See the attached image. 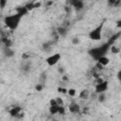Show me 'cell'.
<instances>
[{"label":"cell","instance_id":"cell-25","mask_svg":"<svg viewBox=\"0 0 121 121\" xmlns=\"http://www.w3.org/2000/svg\"><path fill=\"white\" fill-rule=\"evenodd\" d=\"M43 88H44V85H43V84H41V83H38V84L35 86V90L38 91V92H42Z\"/></svg>","mask_w":121,"mask_h":121},{"label":"cell","instance_id":"cell-12","mask_svg":"<svg viewBox=\"0 0 121 121\" xmlns=\"http://www.w3.org/2000/svg\"><path fill=\"white\" fill-rule=\"evenodd\" d=\"M78 97L80 99H86L91 95V92L89 91V89H82L79 93H78Z\"/></svg>","mask_w":121,"mask_h":121},{"label":"cell","instance_id":"cell-19","mask_svg":"<svg viewBox=\"0 0 121 121\" xmlns=\"http://www.w3.org/2000/svg\"><path fill=\"white\" fill-rule=\"evenodd\" d=\"M67 94H68V95H70L71 97H74V96L77 95V91H76V89H74V88H69L68 91H67Z\"/></svg>","mask_w":121,"mask_h":121},{"label":"cell","instance_id":"cell-3","mask_svg":"<svg viewBox=\"0 0 121 121\" xmlns=\"http://www.w3.org/2000/svg\"><path fill=\"white\" fill-rule=\"evenodd\" d=\"M108 49H109V45H108V44H103V45H101V46L95 47V48L91 49V50L89 51V54H90V56H92L93 59H95V60H96L99 57L105 55V53L107 52Z\"/></svg>","mask_w":121,"mask_h":121},{"label":"cell","instance_id":"cell-16","mask_svg":"<svg viewBox=\"0 0 121 121\" xmlns=\"http://www.w3.org/2000/svg\"><path fill=\"white\" fill-rule=\"evenodd\" d=\"M5 53H6V56H7L8 58L12 57V56L14 55V51H13L10 47H6V49H5Z\"/></svg>","mask_w":121,"mask_h":121},{"label":"cell","instance_id":"cell-22","mask_svg":"<svg viewBox=\"0 0 121 121\" xmlns=\"http://www.w3.org/2000/svg\"><path fill=\"white\" fill-rule=\"evenodd\" d=\"M65 112H66V108L64 107V105H63V106H60V108H59V113H58V114L64 115Z\"/></svg>","mask_w":121,"mask_h":121},{"label":"cell","instance_id":"cell-23","mask_svg":"<svg viewBox=\"0 0 121 121\" xmlns=\"http://www.w3.org/2000/svg\"><path fill=\"white\" fill-rule=\"evenodd\" d=\"M72 43L74 44V45H78V44H79L80 43V40H79V38L78 37H74V38H72Z\"/></svg>","mask_w":121,"mask_h":121},{"label":"cell","instance_id":"cell-14","mask_svg":"<svg viewBox=\"0 0 121 121\" xmlns=\"http://www.w3.org/2000/svg\"><path fill=\"white\" fill-rule=\"evenodd\" d=\"M59 108L60 106L59 105H49V108H48V112L50 114H58L59 113Z\"/></svg>","mask_w":121,"mask_h":121},{"label":"cell","instance_id":"cell-17","mask_svg":"<svg viewBox=\"0 0 121 121\" xmlns=\"http://www.w3.org/2000/svg\"><path fill=\"white\" fill-rule=\"evenodd\" d=\"M97 100L99 102H104L106 100V93H100V94H97Z\"/></svg>","mask_w":121,"mask_h":121},{"label":"cell","instance_id":"cell-29","mask_svg":"<svg viewBox=\"0 0 121 121\" xmlns=\"http://www.w3.org/2000/svg\"><path fill=\"white\" fill-rule=\"evenodd\" d=\"M49 105H58L56 98H51V99L49 100Z\"/></svg>","mask_w":121,"mask_h":121},{"label":"cell","instance_id":"cell-30","mask_svg":"<svg viewBox=\"0 0 121 121\" xmlns=\"http://www.w3.org/2000/svg\"><path fill=\"white\" fill-rule=\"evenodd\" d=\"M58 72L60 74V75H64V69H63V67H59L58 68Z\"/></svg>","mask_w":121,"mask_h":121},{"label":"cell","instance_id":"cell-28","mask_svg":"<svg viewBox=\"0 0 121 121\" xmlns=\"http://www.w3.org/2000/svg\"><path fill=\"white\" fill-rule=\"evenodd\" d=\"M107 2L110 6H115L116 3L118 2V0H107Z\"/></svg>","mask_w":121,"mask_h":121},{"label":"cell","instance_id":"cell-13","mask_svg":"<svg viewBox=\"0 0 121 121\" xmlns=\"http://www.w3.org/2000/svg\"><path fill=\"white\" fill-rule=\"evenodd\" d=\"M15 11L16 12H18V13H20V14H22L23 16H25V15H26L29 11H28V9L26 8V6H22V7H17L16 9H15Z\"/></svg>","mask_w":121,"mask_h":121},{"label":"cell","instance_id":"cell-27","mask_svg":"<svg viewBox=\"0 0 121 121\" xmlns=\"http://www.w3.org/2000/svg\"><path fill=\"white\" fill-rule=\"evenodd\" d=\"M67 91H68V89H66L64 87H59L58 88V92L60 94H67Z\"/></svg>","mask_w":121,"mask_h":121},{"label":"cell","instance_id":"cell-18","mask_svg":"<svg viewBox=\"0 0 121 121\" xmlns=\"http://www.w3.org/2000/svg\"><path fill=\"white\" fill-rule=\"evenodd\" d=\"M51 47H52V45L49 43H45L43 44V50L45 51V52H49L51 50Z\"/></svg>","mask_w":121,"mask_h":121},{"label":"cell","instance_id":"cell-26","mask_svg":"<svg viewBox=\"0 0 121 121\" xmlns=\"http://www.w3.org/2000/svg\"><path fill=\"white\" fill-rule=\"evenodd\" d=\"M7 4H8V0H0V8H1V9H4L6 8Z\"/></svg>","mask_w":121,"mask_h":121},{"label":"cell","instance_id":"cell-10","mask_svg":"<svg viewBox=\"0 0 121 121\" xmlns=\"http://www.w3.org/2000/svg\"><path fill=\"white\" fill-rule=\"evenodd\" d=\"M72 8H73L76 11H80V10L83 9V8H84V2H83V0H77V1L72 5Z\"/></svg>","mask_w":121,"mask_h":121},{"label":"cell","instance_id":"cell-21","mask_svg":"<svg viewBox=\"0 0 121 121\" xmlns=\"http://www.w3.org/2000/svg\"><path fill=\"white\" fill-rule=\"evenodd\" d=\"M111 51H112V54H118L119 53V51H120V49H119V47H117L116 45H112L111 46Z\"/></svg>","mask_w":121,"mask_h":121},{"label":"cell","instance_id":"cell-8","mask_svg":"<svg viewBox=\"0 0 121 121\" xmlns=\"http://www.w3.org/2000/svg\"><path fill=\"white\" fill-rule=\"evenodd\" d=\"M96 62H98L100 65H102L103 67H106L108 66L110 63H111V60L109 57H107L106 55H103L101 57H99L97 60H96Z\"/></svg>","mask_w":121,"mask_h":121},{"label":"cell","instance_id":"cell-5","mask_svg":"<svg viewBox=\"0 0 121 121\" xmlns=\"http://www.w3.org/2000/svg\"><path fill=\"white\" fill-rule=\"evenodd\" d=\"M109 89V82L107 80H103L99 83H96L95 85V93L100 94V93H106Z\"/></svg>","mask_w":121,"mask_h":121},{"label":"cell","instance_id":"cell-2","mask_svg":"<svg viewBox=\"0 0 121 121\" xmlns=\"http://www.w3.org/2000/svg\"><path fill=\"white\" fill-rule=\"evenodd\" d=\"M104 26H105V20L101 21L96 26H95L92 30L89 31L88 38L91 41H93V42H99V41H101L102 40V36H103Z\"/></svg>","mask_w":121,"mask_h":121},{"label":"cell","instance_id":"cell-7","mask_svg":"<svg viewBox=\"0 0 121 121\" xmlns=\"http://www.w3.org/2000/svg\"><path fill=\"white\" fill-rule=\"evenodd\" d=\"M80 111H81L80 106L76 102H72L68 106V112L71 113H79Z\"/></svg>","mask_w":121,"mask_h":121},{"label":"cell","instance_id":"cell-1","mask_svg":"<svg viewBox=\"0 0 121 121\" xmlns=\"http://www.w3.org/2000/svg\"><path fill=\"white\" fill-rule=\"evenodd\" d=\"M23 15L18 13V12H14V13H11V14H9V15H6L3 19V22L5 24V26L9 29V30H16L19 26H20V23L23 19Z\"/></svg>","mask_w":121,"mask_h":121},{"label":"cell","instance_id":"cell-4","mask_svg":"<svg viewBox=\"0 0 121 121\" xmlns=\"http://www.w3.org/2000/svg\"><path fill=\"white\" fill-rule=\"evenodd\" d=\"M60 60H61V54L59 53V52H56V53L50 54L49 56H47L45 58V63L48 66L52 67V66L57 65Z\"/></svg>","mask_w":121,"mask_h":121},{"label":"cell","instance_id":"cell-31","mask_svg":"<svg viewBox=\"0 0 121 121\" xmlns=\"http://www.w3.org/2000/svg\"><path fill=\"white\" fill-rule=\"evenodd\" d=\"M117 78H118V79H119V81L121 82V71H119V72L117 73Z\"/></svg>","mask_w":121,"mask_h":121},{"label":"cell","instance_id":"cell-9","mask_svg":"<svg viewBox=\"0 0 121 121\" xmlns=\"http://www.w3.org/2000/svg\"><path fill=\"white\" fill-rule=\"evenodd\" d=\"M25 6H26V8L28 9V11H31V10H33V9H35L40 8V7L42 6V3H41V2H29V3L26 4Z\"/></svg>","mask_w":121,"mask_h":121},{"label":"cell","instance_id":"cell-15","mask_svg":"<svg viewBox=\"0 0 121 121\" xmlns=\"http://www.w3.org/2000/svg\"><path fill=\"white\" fill-rule=\"evenodd\" d=\"M1 42H2V43H3L6 47H10V45H11V42L9 41V39L8 37H2Z\"/></svg>","mask_w":121,"mask_h":121},{"label":"cell","instance_id":"cell-20","mask_svg":"<svg viewBox=\"0 0 121 121\" xmlns=\"http://www.w3.org/2000/svg\"><path fill=\"white\" fill-rule=\"evenodd\" d=\"M30 67H31V65L29 63H26V62L23 63V65H22V69L24 72H28L30 70Z\"/></svg>","mask_w":121,"mask_h":121},{"label":"cell","instance_id":"cell-11","mask_svg":"<svg viewBox=\"0 0 121 121\" xmlns=\"http://www.w3.org/2000/svg\"><path fill=\"white\" fill-rule=\"evenodd\" d=\"M56 31H57V33H58L59 36H60V37H65V36L67 35L68 29H67V27H65V26H58V27L56 28Z\"/></svg>","mask_w":121,"mask_h":121},{"label":"cell","instance_id":"cell-24","mask_svg":"<svg viewBox=\"0 0 121 121\" xmlns=\"http://www.w3.org/2000/svg\"><path fill=\"white\" fill-rule=\"evenodd\" d=\"M55 98H56L57 104H58L59 106H63V105H64V101H63V99H62L60 96H57V97H55Z\"/></svg>","mask_w":121,"mask_h":121},{"label":"cell","instance_id":"cell-6","mask_svg":"<svg viewBox=\"0 0 121 121\" xmlns=\"http://www.w3.org/2000/svg\"><path fill=\"white\" fill-rule=\"evenodd\" d=\"M9 113L10 116L15 117V118H19L22 115H24L23 112H22V108L20 106H12L9 110Z\"/></svg>","mask_w":121,"mask_h":121}]
</instances>
